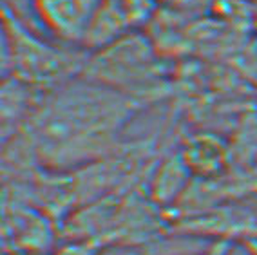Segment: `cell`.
I'll list each match as a JSON object with an SVG mask.
<instances>
[{
	"instance_id": "cell-4",
	"label": "cell",
	"mask_w": 257,
	"mask_h": 255,
	"mask_svg": "<svg viewBox=\"0 0 257 255\" xmlns=\"http://www.w3.org/2000/svg\"><path fill=\"white\" fill-rule=\"evenodd\" d=\"M188 165H183L181 169L176 172V163H167L163 167V172L160 174L154 181V190L158 194V199H169L174 194H178L179 188H183V178L187 172Z\"/></svg>"
},
{
	"instance_id": "cell-1",
	"label": "cell",
	"mask_w": 257,
	"mask_h": 255,
	"mask_svg": "<svg viewBox=\"0 0 257 255\" xmlns=\"http://www.w3.org/2000/svg\"><path fill=\"white\" fill-rule=\"evenodd\" d=\"M136 107L127 92L92 78L67 82L29 119L31 149L55 169L91 163L112 149Z\"/></svg>"
},
{
	"instance_id": "cell-5",
	"label": "cell",
	"mask_w": 257,
	"mask_h": 255,
	"mask_svg": "<svg viewBox=\"0 0 257 255\" xmlns=\"http://www.w3.org/2000/svg\"><path fill=\"white\" fill-rule=\"evenodd\" d=\"M4 10L8 13H11L15 19L22 22L24 26H28V15L31 13V17L35 19L37 26H42L40 19H38V13H37V4H35V0H4Z\"/></svg>"
},
{
	"instance_id": "cell-3",
	"label": "cell",
	"mask_w": 257,
	"mask_h": 255,
	"mask_svg": "<svg viewBox=\"0 0 257 255\" xmlns=\"http://www.w3.org/2000/svg\"><path fill=\"white\" fill-rule=\"evenodd\" d=\"M40 24L64 42H83L101 0H35Z\"/></svg>"
},
{
	"instance_id": "cell-2",
	"label": "cell",
	"mask_w": 257,
	"mask_h": 255,
	"mask_svg": "<svg viewBox=\"0 0 257 255\" xmlns=\"http://www.w3.org/2000/svg\"><path fill=\"white\" fill-rule=\"evenodd\" d=\"M2 62L6 78H19L33 87L64 85L78 67V58L40 40L33 29L4 10Z\"/></svg>"
},
{
	"instance_id": "cell-6",
	"label": "cell",
	"mask_w": 257,
	"mask_h": 255,
	"mask_svg": "<svg viewBox=\"0 0 257 255\" xmlns=\"http://www.w3.org/2000/svg\"><path fill=\"white\" fill-rule=\"evenodd\" d=\"M156 2H174V0H156Z\"/></svg>"
}]
</instances>
